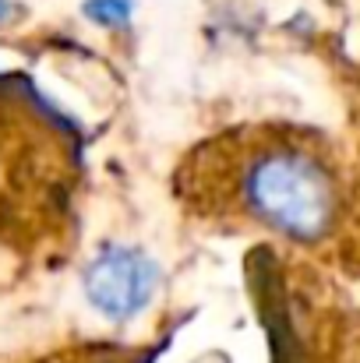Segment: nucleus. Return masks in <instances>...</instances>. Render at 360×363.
<instances>
[{"label":"nucleus","instance_id":"4","mask_svg":"<svg viewBox=\"0 0 360 363\" xmlns=\"http://www.w3.org/2000/svg\"><path fill=\"white\" fill-rule=\"evenodd\" d=\"M14 14H18V4L14 0H0V25H7Z\"/></svg>","mask_w":360,"mask_h":363},{"label":"nucleus","instance_id":"2","mask_svg":"<svg viewBox=\"0 0 360 363\" xmlns=\"http://www.w3.org/2000/svg\"><path fill=\"white\" fill-rule=\"evenodd\" d=\"M159 279H163L159 261L141 247L103 243L99 254L82 272V289L85 300L107 321H131L152 303Z\"/></svg>","mask_w":360,"mask_h":363},{"label":"nucleus","instance_id":"1","mask_svg":"<svg viewBox=\"0 0 360 363\" xmlns=\"http://www.w3.org/2000/svg\"><path fill=\"white\" fill-rule=\"evenodd\" d=\"M244 198L261 223L293 240H318L336 219L329 173L311 155L293 148L258 155L244 177Z\"/></svg>","mask_w":360,"mask_h":363},{"label":"nucleus","instance_id":"3","mask_svg":"<svg viewBox=\"0 0 360 363\" xmlns=\"http://www.w3.org/2000/svg\"><path fill=\"white\" fill-rule=\"evenodd\" d=\"M82 14L107 32H127L134 18V0H85Z\"/></svg>","mask_w":360,"mask_h":363}]
</instances>
